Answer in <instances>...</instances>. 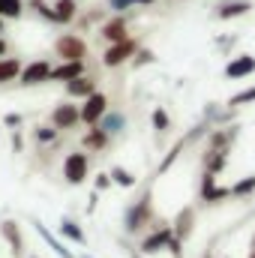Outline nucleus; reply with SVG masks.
Wrapping results in <instances>:
<instances>
[{"mask_svg":"<svg viewBox=\"0 0 255 258\" xmlns=\"http://www.w3.org/2000/svg\"><path fill=\"white\" fill-rule=\"evenodd\" d=\"M33 228H36V234L48 243V249H54V255H60V258H78L72 249H66V243H60V240H57V234H51V231H48V225H45L42 219H33Z\"/></svg>","mask_w":255,"mask_h":258,"instance_id":"nucleus-13","label":"nucleus"},{"mask_svg":"<svg viewBox=\"0 0 255 258\" xmlns=\"http://www.w3.org/2000/svg\"><path fill=\"white\" fill-rule=\"evenodd\" d=\"M180 246H183V243H180L177 237H171V243H168V252H171L174 258H180Z\"/></svg>","mask_w":255,"mask_h":258,"instance_id":"nucleus-38","label":"nucleus"},{"mask_svg":"<svg viewBox=\"0 0 255 258\" xmlns=\"http://www.w3.org/2000/svg\"><path fill=\"white\" fill-rule=\"evenodd\" d=\"M3 126H9V129H18V126H21V114H15V111H9V114L3 117Z\"/></svg>","mask_w":255,"mask_h":258,"instance_id":"nucleus-36","label":"nucleus"},{"mask_svg":"<svg viewBox=\"0 0 255 258\" xmlns=\"http://www.w3.org/2000/svg\"><path fill=\"white\" fill-rule=\"evenodd\" d=\"M249 102H255V84L246 87V90H240V93H234L225 105H228V108H240V105H249Z\"/></svg>","mask_w":255,"mask_h":258,"instance_id":"nucleus-28","label":"nucleus"},{"mask_svg":"<svg viewBox=\"0 0 255 258\" xmlns=\"http://www.w3.org/2000/svg\"><path fill=\"white\" fill-rule=\"evenodd\" d=\"M252 72H255V57L252 54L231 57V63L225 66V78H231V81H240V78H246V75H252Z\"/></svg>","mask_w":255,"mask_h":258,"instance_id":"nucleus-14","label":"nucleus"},{"mask_svg":"<svg viewBox=\"0 0 255 258\" xmlns=\"http://www.w3.org/2000/svg\"><path fill=\"white\" fill-rule=\"evenodd\" d=\"M6 51H9V45H6V39H3V36H0V60H3V57H6Z\"/></svg>","mask_w":255,"mask_h":258,"instance_id":"nucleus-40","label":"nucleus"},{"mask_svg":"<svg viewBox=\"0 0 255 258\" xmlns=\"http://www.w3.org/2000/svg\"><path fill=\"white\" fill-rule=\"evenodd\" d=\"M150 123H153V129L162 135V132H168V129H171V117H168V111L159 105V108H153V114H150Z\"/></svg>","mask_w":255,"mask_h":258,"instance_id":"nucleus-26","label":"nucleus"},{"mask_svg":"<svg viewBox=\"0 0 255 258\" xmlns=\"http://www.w3.org/2000/svg\"><path fill=\"white\" fill-rule=\"evenodd\" d=\"M51 9H54L57 24H72L75 15H78V3H75V0H54Z\"/></svg>","mask_w":255,"mask_h":258,"instance_id":"nucleus-20","label":"nucleus"},{"mask_svg":"<svg viewBox=\"0 0 255 258\" xmlns=\"http://www.w3.org/2000/svg\"><path fill=\"white\" fill-rule=\"evenodd\" d=\"M21 69H24V63H21L18 57H3V60H0V84L21 78Z\"/></svg>","mask_w":255,"mask_h":258,"instance_id":"nucleus-21","label":"nucleus"},{"mask_svg":"<svg viewBox=\"0 0 255 258\" xmlns=\"http://www.w3.org/2000/svg\"><path fill=\"white\" fill-rule=\"evenodd\" d=\"M33 141L36 144H51V141H57V129L54 126H36L33 129Z\"/></svg>","mask_w":255,"mask_h":258,"instance_id":"nucleus-30","label":"nucleus"},{"mask_svg":"<svg viewBox=\"0 0 255 258\" xmlns=\"http://www.w3.org/2000/svg\"><path fill=\"white\" fill-rule=\"evenodd\" d=\"M228 189H231V198H249V195H255V174L243 177V180H237V183L228 186Z\"/></svg>","mask_w":255,"mask_h":258,"instance_id":"nucleus-25","label":"nucleus"},{"mask_svg":"<svg viewBox=\"0 0 255 258\" xmlns=\"http://www.w3.org/2000/svg\"><path fill=\"white\" fill-rule=\"evenodd\" d=\"M225 198H231V189H228V186H213L207 195H201L204 204H219V201H225Z\"/></svg>","mask_w":255,"mask_h":258,"instance_id":"nucleus-31","label":"nucleus"},{"mask_svg":"<svg viewBox=\"0 0 255 258\" xmlns=\"http://www.w3.org/2000/svg\"><path fill=\"white\" fill-rule=\"evenodd\" d=\"M99 36L108 42V45H117V42H126L129 33H126V18H111L99 27Z\"/></svg>","mask_w":255,"mask_h":258,"instance_id":"nucleus-11","label":"nucleus"},{"mask_svg":"<svg viewBox=\"0 0 255 258\" xmlns=\"http://www.w3.org/2000/svg\"><path fill=\"white\" fill-rule=\"evenodd\" d=\"M183 147H186V141H183V138H180V141H174V147H171V150L165 153V159H162V162L156 165V171H153V177H162V174H165V171H168V168H171V165L177 162V156L183 153Z\"/></svg>","mask_w":255,"mask_h":258,"instance_id":"nucleus-22","label":"nucleus"},{"mask_svg":"<svg viewBox=\"0 0 255 258\" xmlns=\"http://www.w3.org/2000/svg\"><path fill=\"white\" fill-rule=\"evenodd\" d=\"M51 69H54V66L48 63L45 57H39V60H33V63H27L24 69H21V78H18V81H21L24 87L42 84V81H48V78H51Z\"/></svg>","mask_w":255,"mask_h":258,"instance_id":"nucleus-7","label":"nucleus"},{"mask_svg":"<svg viewBox=\"0 0 255 258\" xmlns=\"http://www.w3.org/2000/svg\"><path fill=\"white\" fill-rule=\"evenodd\" d=\"M213 186H216V177L204 171V174H201V189H198V195H207L210 189H213Z\"/></svg>","mask_w":255,"mask_h":258,"instance_id":"nucleus-34","label":"nucleus"},{"mask_svg":"<svg viewBox=\"0 0 255 258\" xmlns=\"http://www.w3.org/2000/svg\"><path fill=\"white\" fill-rule=\"evenodd\" d=\"M87 171H90V159H87V153H81V150L66 153L63 177H66V183H69V186H81V183L87 180Z\"/></svg>","mask_w":255,"mask_h":258,"instance_id":"nucleus-3","label":"nucleus"},{"mask_svg":"<svg viewBox=\"0 0 255 258\" xmlns=\"http://www.w3.org/2000/svg\"><path fill=\"white\" fill-rule=\"evenodd\" d=\"M24 0H0V18H21Z\"/></svg>","mask_w":255,"mask_h":258,"instance_id":"nucleus-27","label":"nucleus"},{"mask_svg":"<svg viewBox=\"0 0 255 258\" xmlns=\"http://www.w3.org/2000/svg\"><path fill=\"white\" fill-rule=\"evenodd\" d=\"M135 51H138V39H132V36H129L126 42H117V45H108V48H105V54H102V66H108V69H114V66L126 63L129 57H135Z\"/></svg>","mask_w":255,"mask_h":258,"instance_id":"nucleus-6","label":"nucleus"},{"mask_svg":"<svg viewBox=\"0 0 255 258\" xmlns=\"http://www.w3.org/2000/svg\"><path fill=\"white\" fill-rule=\"evenodd\" d=\"M132 3H141V6H150L153 0H132Z\"/></svg>","mask_w":255,"mask_h":258,"instance_id":"nucleus-41","label":"nucleus"},{"mask_svg":"<svg viewBox=\"0 0 255 258\" xmlns=\"http://www.w3.org/2000/svg\"><path fill=\"white\" fill-rule=\"evenodd\" d=\"M105 189H111V174L108 171L96 174V180H93V192H105Z\"/></svg>","mask_w":255,"mask_h":258,"instance_id":"nucleus-33","label":"nucleus"},{"mask_svg":"<svg viewBox=\"0 0 255 258\" xmlns=\"http://www.w3.org/2000/svg\"><path fill=\"white\" fill-rule=\"evenodd\" d=\"M78 258H90V255H78Z\"/></svg>","mask_w":255,"mask_h":258,"instance_id":"nucleus-44","label":"nucleus"},{"mask_svg":"<svg viewBox=\"0 0 255 258\" xmlns=\"http://www.w3.org/2000/svg\"><path fill=\"white\" fill-rule=\"evenodd\" d=\"M27 258H39V255H27Z\"/></svg>","mask_w":255,"mask_h":258,"instance_id":"nucleus-45","label":"nucleus"},{"mask_svg":"<svg viewBox=\"0 0 255 258\" xmlns=\"http://www.w3.org/2000/svg\"><path fill=\"white\" fill-rule=\"evenodd\" d=\"M105 111H108V96L105 93H93V96H87L81 105H78V114H81V123H87V126H99V120L105 117Z\"/></svg>","mask_w":255,"mask_h":258,"instance_id":"nucleus-4","label":"nucleus"},{"mask_svg":"<svg viewBox=\"0 0 255 258\" xmlns=\"http://www.w3.org/2000/svg\"><path fill=\"white\" fill-rule=\"evenodd\" d=\"M153 219V192L144 189L138 201H132L123 213V234H138L147 222Z\"/></svg>","mask_w":255,"mask_h":258,"instance_id":"nucleus-1","label":"nucleus"},{"mask_svg":"<svg viewBox=\"0 0 255 258\" xmlns=\"http://www.w3.org/2000/svg\"><path fill=\"white\" fill-rule=\"evenodd\" d=\"M12 150H15V153H21V150H24V138H21V132H18V129L12 132Z\"/></svg>","mask_w":255,"mask_h":258,"instance_id":"nucleus-37","label":"nucleus"},{"mask_svg":"<svg viewBox=\"0 0 255 258\" xmlns=\"http://www.w3.org/2000/svg\"><path fill=\"white\" fill-rule=\"evenodd\" d=\"M192 228H195V207H183V210L174 216V222H171V231H174V237L183 243V240H189Z\"/></svg>","mask_w":255,"mask_h":258,"instance_id":"nucleus-12","label":"nucleus"},{"mask_svg":"<svg viewBox=\"0 0 255 258\" xmlns=\"http://www.w3.org/2000/svg\"><path fill=\"white\" fill-rule=\"evenodd\" d=\"M171 237H174V231H171V225L168 222H159L144 240H141V255H156V252H162V249H168V243H171Z\"/></svg>","mask_w":255,"mask_h":258,"instance_id":"nucleus-5","label":"nucleus"},{"mask_svg":"<svg viewBox=\"0 0 255 258\" xmlns=\"http://www.w3.org/2000/svg\"><path fill=\"white\" fill-rule=\"evenodd\" d=\"M105 144H108V135H105L102 129L99 126L87 129V135H84V147H87V150H102Z\"/></svg>","mask_w":255,"mask_h":258,"instance_id":"nucleus-24","label":"nucleus"},{"mask_svg":"<svg viewBox=\"0 0 255 258\" xmlns=\"http://www.w3.org/2000/svg\"><path fill=\"white\" fill-rule=\"evenodd\" d=\"M81 75H87L84 72V63H57L51 69V78L48 81H75V78H81Z\"/></svg>","mask_w":255,"mask_h":258,"instance_id":"nucleus-17","label":"nucleus"},{"mask_svg":"<svg viewBox=\"0 0 255 258\" xmlns=\"http://www.w3.org/2000/svg\"><path fill=\"white\" fill-rule=\"evenodd\" d=\"M252 213H255V210H252Z\"/></svg>","mask_w":255,"mask_h":258,"instance_id":"nucleus-47","label":"nucleus"},{"mask_svg":"<svg viewBox=\"0 0 255 258\" xmlns=\"http://www.w3.org/2000/svg\"><path fill=\"white\" fill-rule=\"evenodd\" d=\"M252 258H255V252H252Z\"/></svg>","mask_w":255,"mask_h":258,"instance_id":"nucleus-46","label":"nucleus"},{"mask_svg":"<svg viewBox=\"0 0 255 258\" xmlns=\"http://www.w3.org/2000/svg\"><path fill=\"white\" fill-rule=\"evenodd\" d=\"M129 6H135L132 0H108V9L111 12H126Z\"/></svg>","mask_w":255,"mask_h":258,"instance_id":"nucleus-35","label":"nucleus"},{"mask_svg":"<svg viewBox=\"0 0 255 258\" xmlns=\"http://www.w3.org/2000/svg\"><path fill=\"white\" fill-rule=\"evenodd\" d=\"M0 36H3V18H0Z\"/></svg>","mask_w":255,"mask_h":258,"instance_id":"nucleus-43","label":"nucleus"},{"mask_svg":"<svg viewBox=\"0 0 255 258\" xmlns=\"http://www.w3.org/2000/svg\"><path fill=\"white\" fill-rule=\"evenodd\" d=\"M132 258H144V255H141V252H132Z\"/></svg>","mask_w":255,"mask_h":258,"instance_id":"nucleus-42","label":"nucleus"},{"mask_svg":"<svg viewBox=\"0 0 255 258\" xmlns=\"http://www.w3.org/2000/svg\"><path fill=\"white\" fill-rule=\"evenodd\" d=\"M252 9V0H219L216 3V18L219 21H228V18H240V15H246Z\"/></svg>","mask_w":255,"mask_h":258,"instance_id":"nucleus-10","label":"nucleus"},{"mask_svg":"<svg viewBox=\"0 0 255 258\" xmlns=\"http://www.w3.org/2000/svg\"><path fill=\"white\" fill-rule=\"evenodd\" d=\"M66 93L72 96V99H87V96H93L96 93V81L90 78V75H81V78H75V81H69L66 84Z\"/></svg>","mask_w":255,"mask_h":258,"instance_id":"nucleus-16","label":"nucleus"},{"mask_svg":"<svg viewBox=\"0 0 255 258\" xmlns=\"http://www.w3.org/2000/svg\"><path fill=\"white\" fill-rule=\"evenodd\" d=\"M54 54L60 57V63H84L87 45H84L81 36H75V33H63V36L54 42Z\"/></svg>","mask_w":255,"mask_h":258,"instance_id":"nucleus-2","label":"nucleus"},{"mask_svg":"<svg viewBox=\"0 0 255 258\" xmlns=\"http://www.w3.org/2000/svg\"><path fill=\"white\" fill-rule=\"evenodd\" d=\"M96 201H99V192H93V195H90V204H87V213H93V210H96Z\"/></svg>","mask_w":255,"mask_h":258,"instance_id":"nucleus-39","label":"nucleus"},{"mask_svg":"<svg viewBox=\"0 0 255 258\" xmlns=\"http://www.w3.org/2000/svg\"><path fill=\"white\" fill-rule=\"evenodd\" d=\"M228 153H231V150H204V171L216 177V174L225 168V162H228Z\"/></svg>","mask_w":255,"mask_h":258,"instance_id":"nucleus-19","label":"nucleus"},{"mask_svg":"<svg viewBox=\"0 0 255 258\" xmlns=\"http://www.w3.org/2000/svg\"><path fill=\"white\" fill-rule=\"evenodd\" d=\"M156 57H153V51H147V48H138L135 51V57H132V66L138 69V66H147V63H153Z\"/></svg>","mask_w":255,"mask_h":258,"instance_id":"nucleus-32","label":"nucleus"},{"mask_svg":"<svg viewBox=\"0 0 255 258\" xmlns=\"http://www.w3.org/2000/svg\"><path fill=\"white\" fill-rule=\"evenodd\" d=\"M0 234H3V240L9 243L12 255L15 258L24 255V237H21V225H18L15 219H3V222H0Z\"/></svg>","mask_w":255,"mask_h":258,"instance_id":"nucleus-9","label":"nucleus"},{"mask_svg":"<svg viewBox=\"0 0 255 258\" xmlns=\"http://www.w3.org/2000/svg\"><path fill=\"white\" fill-rule=\"evenodd\" d=\"M111 183H117V186H123V189H135L138 186V177L132 174V171H126L123 165H111Z\"/></svg>","mask_w":255,"mask_h":258,"instance_id":"nucleus-23","label":"nucleus"},{"mask_svg":"<svg viewBox=\"0 0 255 258\" xmlns=\"http://www.w3.org/2000/svg\"><path fill=\"white\" fill-rule=\"evenodd\" d=\"M99 129L108 135V138H114V135H120L123 129H126V114L123 111H117V108H111V111H105V117L99 120Z\"/></svg>","mask_w":255,"mask_h":258,"instance_id":"nucleus-15","label":"nucleus"},{"mask_svg":"<svg viewBox=\"0 0 255 258\" xmlns=\"http://www.w3.org/2000/svg\"><path fill=\"white\" fill-rule=\"evenodd\" d=\"M57 234H60V237H66V240H72V243H78V246H84V243H87V237H84L81 225H78L75 219H69V216H63V219H60Z\"/></svg>","mask_w":255,"mask_h":258,"instance_id":"nucleus-18","label":"nucleus"},{"mask_svg":"<svg viewBox=\"0 0 255 258\" xmlns=\"http://www.w3.org/2000/svg\"><path fill=\"white\" fill-rule=\"evenodd\" d=\"M27 6L36 12V15H42L45 21H51V24H57V18H54V9L45 3V0H27Z\"/></svg>","mask_w":255,"mask_h":258,"instance_id":"nucleus-29","label":"nucleus"},{"mask_svg":"<svg viewBox=\"0 0 255 258\" xmlns=\"http://www.w3.org/2000/svg\"><path fill=\"white\" fill-rule=\"evenodd\" d=\"M81 123V114H78V105H72V102H60V105H54V111H51V126L57 129H72Z\"/></svg>","mask_w":255,"mask_h":258,"instance_id":"nucleus-8","label":"nucleus"}]
</instances>
